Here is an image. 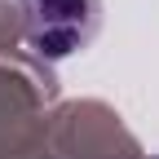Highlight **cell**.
Masks as SVG:
<instances>
[{"label":"cell","instance_id":"1","mask_svg":"<svg viewBox=\"0 0 159 159\" xmlns=\"http://www.w3.org/2000/svg\"><path fill=\"white\" fill-rule=\"evenodd\" d=\"M97 0H27V35L35 53L66 57L97 31Z\"/></svg>","mask_w":159,"mask_h":159}]
</instances>
